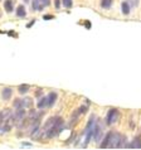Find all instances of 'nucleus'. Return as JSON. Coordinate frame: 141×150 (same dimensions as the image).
<instances>
[{"label": "nucleus", "instance_id": "obj_1", "mask_svg": "<svg viewBox=\"0 0 141 150\" xmlns=\"http://www.w3.org/2000/svg\"><path fill=\"white\" fill-rule=\"evenodd\" d=\"M96 116L94 115H92L90 117V120H88V122H87V125H86V129H85V135H86V137H85V144H83V146L86 148L87 145H88V143L91 141V139L93 137V129H94V125H96Z\"/></svg>", "mask_w": 141, "mask_h": 150}, {"label": "nucleus", "instance_id": "obj_2", "mask_svg": "<svg viewBox=\"0 0 141 150\" xmlns=\"http://www.w3.org/2000/svg\"><path fill=\"white\" fill-rule=\"evenodd\" d=\"M63 119L59 117V116H56V121L53 124V126L51 127V130L48 131L47 134V139H52V137H56L59 132L62 131V129H63Z\"/></svg>", "mask_w": 141, "mask_h": 150}, {"label": "nucleus", "instance_id": "obj_3", "mask_svg": "<svg viewBox=\"0 0 141 150\" xmlns=\"http://www.w3.org/2000/svg\"><path fill=\"white\" fill-rule=\"evenodd\" d=\"M103 136V125L101 120H97L96 125H94V129H93V140L96 143H99Z\"/></svg>", "mask_w": 141, "mask_h": 150}, {"label": "nucleus", "instance_id": "obj_4", "mask_svg": "<svg viewBox=\"0 0 141 150\" xmlns=\"http://www.w3.org/2000/svg\"><path fill=\"white\" fill-rule=\"evenodd\" d=\"M118 120V110L117 109H110L106 115V124L112 125Z\"/></svg>", "mask_w": 141, "mask_h": 150}, {"label": "nucleus", "instance_id": "obj_5", "mask_svg": "<svg viewBox=\"0 0 141 150\" xmlns=\"http://www.w3.org/2000/svg\"><path fill=\"white\" fill-rule=\"evenodd\" d=\"M111 135H112V131H109L106 134V136L103 137L102 143L99 144V148H109L110 146V141H111Z\"/></svg>", "mask_w": 141, "mask_h": 150}, {"label": "nucleus", "instance_id": "obj_6", "mask_svg": "<svg viewBox=\"0 0 141 150\" xmlns=\"http://www.w3.org/2000/svg\"><path fill=\"white\" fill-rule=\"evenodd\" d=\"M11 95H13V90H11L10 87H5V88H3V92H1V97H3V100H5V101L10 100Z\"/></svg>", "mask_w": 141, "mask_h": 150}, {"label": "nucleus", "instance_id": "obj_7", "mask_svg": "<svg viewBox=\"0 0 141 150\" xmlns=\"http://www.w3.org/2000/svg\"><path fill=\"white\" fill-rule=\"evenodd\" d=\"M127 148H139L141 149V135H137L134 139V141H132V144H128L126 145Z\"/></svg>", "mask_w": 141, "mask_h": 150}, {"label": "nucleus", "instance_id": "obj_8", "mask_svg": "<svg viewBox=\"0 0 141 150\" xmlns=\"http://www.w3.org/2000/svg\"><path fill=\"white\" fill-rule=\"evenodd\" d=\"M4 9H5L8 13H11L14 9V3H13V0H5L4 1Z\"/></svg>", "mask_w": 141, "mask_h": 150}, {"label": "nucleus", "instance_id": "obj_9", "mask_svg": "<svg viewBox=\"0 0 141 150\" xmlns=\"http://www.w3.org/2000/svg\"><path fill=\"white\" fill-rule=\"evenodd\" d=\"M121 11L123 15H128L130 14V5H128L127 1H122L121 4Z\"/></svg>", "mask_w": 141, "mask_h": 150}, {"label": "nucleus", "instance_id": "obj_10", "mask_svg": "<svg viewBox=\"0 0 141 150\" xmlns=\"http://www.w3.org/2000/svg\"><path fill=\"white\" fill-rule=\"evenodd\" d=\"M47 106H49V103H48V97H42L39 100V102H38V109H45Z\"/></svg>", "mask_w": 141, "mask_h": 150}, {"label": "nucleus", "instance_id": "obj_11", "mask_svg": "<svg viewBox=\"0 0 141 150\" xmlns=\"http://www.w3.org/2000/svg\"><path fill=\"white\" fill-rule=\"evenodd\" d=\"M47 97H48V103H49V106L54 105V102H56V100H57V93H56V92H49Z\"/></svg>", "mask_w": 141, "mask_h": 150}, {"label": "nucleus", "instance_id": "obj_12", "mask_svg": "<svg viewBox=\"0 0 141 150\" xmlns=\"http://www.w3.org/2000/svg\"><path fill=\"white\" fill-rule=\"evenodd\" d=\"M16 15H18L19 18H25L27 11H25V8H24L23 5H19L18 6V9H16Z\"/></svg>", "mask_w": 141, "mask_h": 150}, {"label": "nucleus", "instance_id": "obj_13", "mask_svg": "<svg viewBox=\"0 0 141 150\" xmlns=\"http://www.w3.org/2000/svg\"><path fill=\"white\" fill-rule=\"evenodd\" d=\"M32 8L34 11H40V1L39 0H32Z\"/></svg>", "mask_w": 141, "mask_h": 150}, {"label": "nucleus", "instance_id": "obj_14", "mask_svg": "<svg viewBox=\"0 0 141 150\" xmlns=\"http://www.w3.org/2000/svg\"><path fill=\"white\" fill-rule=\"evenodd\" d=\"M29 90H30V86H29V85H20V86L18 87L19 93H27Z\"/></svg>", "mask_w": 141, "mask_h": 150}, {"label": "nucleus", "instance_id": "obj_15", "mask_svg": "<svg viewBox=\"0 0 141 150\" xmlns=\"http://www.w3.org/2000/svg\"><path fill=\"white\" fill-rule=\"evenodd\" d=\"M112 5V0H101V6L103 9H110Z\"/></svg>", "mask_w": 141, "mask_h": 150}, {"label": "nucleus", "instance_id": "obj_16", "mask_svg": "<svg viewBox=\"0 0 141 150\" xmlns=\"http://www.w3.org/2000/svg\"><path fill=\"white\" fill-rule=\"evenodd\" d=\"M13 106L15 107V109H24V105H23V100L22 98H16L14 103H13Z\"/></svg>", "mask_w": 141, "mask_h": 150}, {"label": "nucleus", "instance_id": "obj_17", "mask_svg": "<svg viewBox=\"0 0 141 150\" xmlns=\"http://www.w3.org/2000/svg\"><path fill=\"white\" fill-rule=\"evenodd\" d=\"M23 105H24V109L27 107H30L32 106V98H23Z\"/></svg>", "mask_w": 141, "mask_h": 150}, {"label": "nucleus", "instance_id": "obj_18", "mask_svg": "<svg viewBox=\"0 0 141 150\" xmlns=\"http://www.w3.org/2000/svg\"><path fill=\"white\" fill-rule=\"evenodd\" d=\"M62 3H63V6L67 8V9H70V8H72V5H73L72 0H62Z\"/></svg>", "mask_w": 141, "mask_h": 150}, {"label": "nucleus", "instance_id": "obj_19", "mask_svg": "<svg viewBox=\"0 0 141 150\" xmlns=\"http://www.w3.org/2000/svg\"><path fill=\"white\" fill-rule=\"evenodd\" d=\"M40 1V9L43 10V8H47L51 4V0H39Z\"/></svg>", "mask_w": 141, "mask_h": 150}, {"label": "nucleus", "instance_id": "obj_20", "mask_svg": "<svg viewBox=\"0 0 141 150\" xmlns=\"http://www.w3.org/2000/svg\"><path fill=\"white\" fill-rule=\"evenodd\" d=\"M78 111H80L81 115H82V114H86V112H87V106H81L80 109H78Z\"/></svg>", "mask_w": 141, "mask_h": 150}, {"label": "nucleus", "instance_id": "obj_21", "mask_svg": "<svg viewBox=\"0 0 141 150\" xmlns=\"http://www.w3.org/2000/svg\"><path fill=\"white\" fill-rule=\"evenodd\" d=\"M43 19H44V20H52V19H54V15H51V14L43 15Z\"/></svg>", "mask_w": 141, "mask_h": 150}, {"label": "nucleus", "instance_id": "obj_22", "mask_svg": "<svg viewBox=\"0 0 141 150\" xmlns=\"http://www.w3.org/2000/svg\"><path fill=\"white\" fill-rule=\"evenodd\" d=\"M54 5H56V9H59L61 8V0H54Z\"/></svg>", "mask_w": 141, "mask_h": 150}, {"label": "nucleus", "instance_id": "obj_23", "mask_svg": "<svg viewBox=\"0 0 141 150\" xmlns=\"http://www.w3.org/2000/svg\"><path fill=\"white\" fill-rule=\"evenodd\" d=\"M83 24H85L86 29H91V22H88V20H86V22H85Z\"/></svg>", "mask_w": 141, "mask_h": 150}, {"label": "nucleus", "instance_id": "obj_24", "mask_svg": "<svg viewBox=\"0 0 141 150\" xmlns=\"http://www.w3.org/2000/svg\"><path fill=\"white\" fill-rule=\"evenodd\" d=\"M3 121H4V111L0 112V125L3 124Z\"/></svg>", "mask_w": 141, "mask_h": 150}, {"label": "nucleus", "instance_id": "obj_25", "mask_svg": "<svg viewBox=\"0 0 141 150\" xmlns=\"http://www.w3.org/2000/svg\"><path fill=\"white\" fill-rule=\"evenodd\" d=\"M34 23H35V20H34V19H33V20H32V22H29V23L27 24V28H30V27H32V25H33V24H34Z\"/></svg>", "mask_w": 141, "mask_h": 150}, {"label": "nucleus", "instance_id": "obj_26", "mask_svg": "<svg viewBox=\"0 0 141 150\" xmlns=\"http://www.w3.org/2000/svg\"><path fill=\"white\" fill-rule=\"evenodd\" d=\"M22 146H32L30 143H22Z\"/></svg>", "mask_w": 141, "mask_h": 150}, {"label": "nucleus", "instance_id": "obj_27", "mask_svg": "<svg viewBox=\"0 0 141 150\" xmlns=\"http://www.w3.org/2000/svg\"><path fill=\"white\" fill-rule=\"evenodd\" d=\"M8 34H9V35H13V37H16V33H14V32H8Z\"/></svg>", "mask_w": 141, "mask_h": 150}, {"label": "nucleus", "instance_id": "obj_28", "mask_svg": "<svg viewBox=\"0 0 141 150\" xmlns=\"http://www.w3.org/2000/svg\"><path fill=\"white\" fill-rule=\"evenodd\" d=\"M24 1H25V3H28V1H29V0H24Z\"/></svg>", "mask_w": 141, "mask_h": 150}]
</instances>
